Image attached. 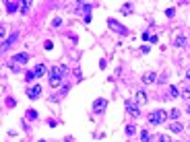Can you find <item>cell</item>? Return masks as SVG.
<instances>
[{
    "label": "cell",
    "mask_w": 190,
    "mask_h": 142,
    "mask_svg": "<svg viewBox=\"0 0 190 142\" xmlns=\"http://www.w3.org/2000/svg\"><path fill=\"white\" fill-rule=\"evenodd\" d=\"M66 72H68V68H66L64 64H60V66H54V68L50 70V87H60L62 80H64Z\"/></svg>",
    "instance_id": "6da1fadb"
},
{
    "label": "cell",
    "mask_w": 190,
    "mask_h": 142,
    "mask_svg": "<svg viewBox=\"0 0 190 142\" xmlns=\"http://www.w3.org/2000/svg\"><path fill=\"white\" fill-rule=\"evenodd\" d=\"M165 118H167V113L161 111V109H157V111H151V113H149V124H151V126H159V124L165 122Z\"/></svg>",
    "instance_id": "7a4b0ae2"
},
{
    "label": "cell",
    "mask_w": 190,
    "mask_h": 142,
    "mask_svg": "<svg viewBox=\"0 0 190 142\" xmlns=\"http://www.w3.org/2000/svg\"><path fill=\"white\" fill-rule=\"evenodd\" d=\"M124 109L130 113V115H132V118H139V115H140V107L136 105V101H130V99H126V101H124Z\"/></svg>",
    "instance_id": "3957f363"
},
{
    "label": "cell",
    "mask_w": 190,
    "mask_h": 142,
    "mask_svg": "<svg viewBox=\"0 0 190 142\" xmlns=\"http://www.w3.org/2000/svg\"><path fill=\"white\" fill-rule=\"evenodd\" d=\"M108 25H110V27L116 31V33H120V35H126V33H128L124 25H120V23H118L116 19H108Z\"/></svg>",
    "instance_id": "277c9868"
},
{
    "label": "cell",
    "mask_w": 190,
    "mask_h": 142,
    "mask_svg": "<svg viewBox=\"0 0 190 142\" xmlns=\"http://www.w3.org/2000/svg\"><path fill=\"white\" fill-rule=\"evenodd\" d=\"M40 95H41V84H33V87L27 91V97L31 99V101H35V99H40Z\"/></svg>",
    "instance_id": "5b68a950"
},
{
    "label": "cell",
    "mask_w": 190,
    "mask_h": 142,
    "mask_svg": "<svg viewBox=\"0 0 190 142\" xmlns=\"http://www.w3.org/2000/svg\"><path fill=\"white\" fill-rule=\"evenodd\" d=\"M105 107H108V101H105V99H95L93 101V111L95 113H101Z\"/></svg>",
    "instance_id": "8992f818"
},
{
    "label": "cell",
    "mask_w": 190,
    "mask_h": 142,
    "mask_svg": "<svg viewBox=\"0 0 190 142\" xmlns=\"http://www.w3.org/2000/svg\"><path fill=\"white\" fill-rule=\"evenodd\" d=\"M77 13H83V15H91V4H87V2H77Z\"/></svg>",
    "instance_id": "52a82bcc"
},
{
    "label": "cell",
    "mask_w": 190,
    "mask_h": 142,
    "mask_svg": "<svg viewBox=\"0 0 190 142\" xmlns=\"http://www.w3.org/2000/svg\"><path fill=\"white\" fill-rule=\"evenodd\" d=\"M13 60H15L17 64H27V62H29V54H27V52H21V54L13 56Z\"/></svg>",
    "instance_id": "ba28073f"
},
{
    "label": "cell",
    "mask_w": 190,
    "mask_h": 142,
    "mask_svg": "<svg viewBox=\"0 0 190 142\" xmlns=\"http://www.w3.org/2000/svg\"><path fill=\"white\" fill-rule=\"evenodd\" d=\"M135 101H136V105H139V107H140V105H145V103H147V93H145V91H136Z\"/></svg>",
    "instance_id": "9c48e42d"
},
{
    "label": "cell",
    "mask_w": 190,
    "mask_h": 142,
    "mask_svg": "<svg viewBox=\"0 0 190 142\" xmlns=\"http://www.w3.org/2000/svg\"><path fill=\"white\" fill-rule=\"evenodd\" d=\"M15 41H17V33H13V35L8 37V39H4V41H2V52H6V49H8L10 45L15 43Z\"/></svg>",
    "instance_id": "30bf717a"
},
{
    "label": "cell",
    "mask_w": 190,
    "mask_h": 142,
    "mask_svg": "<svg viewBox=\"0 0 190 142\" xmlns=\"http://www.w3.org/2000/svg\"><path fill=\"white\" fill-rule=\"evenodd\" d=\"M155 80H157V74L155 72H147L145 76H143V83H145V84H151V83H155Z\"/></svg>",
    "instance_id": "8fae6325"
},
{
    "label": "cell",
    "mask_w": 190,
    "mask_h": 142,
    "mask_svg": "<svg viewBox=\"0 0 190 142\" xmlns=\"http://www.w3.org/2000/svg\"><path fill=\"white\" fill-rule=\"evenodd\" d=\"M186 43H188V41H186L184 35H180V37H176V39H174V45H176V48H184Z\"/></svg>",
    "instance_id": "7c38bea8"
},
{
    "label": "cell",
    "mask_w": 190,
    "mask_h": 142,
    "mask_svg": "<svg viewBox=\"0 0 190 142\" xmlns=\"http://www.w3.org/2000/svg\"><path fill=\"white\" fill-rule=\"evenodd\" d=\"M35 74H37V76H44L45 72H48V68H45L44 64H37V66H35V70H33Z\"/></svg>",
    "instance_id": "4fadbf2b"
},
{
    "label": "cell",
    "mask_w": 190,
    "mask_h": 142,
    "mask_svg": "<svg viewBox=\"0 0 190 142\" xmlns=\"http://www.w3.org/2000/svg\"><path fill=\"white\" fill-rule=\"evenodd\" d=\"M178 95H180V89L176 87V84H174V87H170V91H167V97L174 99V97H178Z\"/></svg>",
    "instance_id": "5bb4252c"
},
{
    "label": "cell",
    "mask_w": 190,
    "mask_h": 142,
    "mask_svg": "<svg viewBox=\"0 0 190 142\" xmlns=\"http://www.w3.org/2000/svg\"><path fill=\"white\" fill-rule=\"evenodd\" d=\"M4 6H6V10H8V13H15V10L19 8V4H17V2H13V0H8Z\"/></svg>",
    "instance_id": "9a60e30c"
},
{
    "label": "cell",
    "mask_w": 190,
    "mask_h": 142,
    "mask_svg": "<svg viewBox=\"0 0 190 142\" xmlns=\"http://www.w3.org/2000/svg\"><path fill=\"white\" fill-rule=\"evenodd\" d=\"M180 97H184L186 101L190 103V87H184V89H182V91H180Z\"/></svg>",
    "instance_id": "2e32d148"
},
{
    "label": "cell",
    "mask_w": 190,
    "mask_h": 142,
    "mask_svg": "<svg viewBox=\"0 0 190 142\" xmlns=\"http://www.w3.org/2000/svg\"><path fill=\"white\" fill-rule=\"evenodd\" d=\"M170 130H172V132H176V134H178V132H182V124H178V122H172Z\"/></svg>",
    "instance_id": "e0dca14e"
},
{
    "label": "cell",
    "mask_w": 190,
    "mask_h": 142,
    "mask_svg": "<svg viewBox=\"0 0 190 142\" xmlns=\"http://www.w3.org/2000/svg\"><path fill=\"white\" fill-rule=\"evenodd\" d=\"M122 13H124V15H130V13H132V4H130V2L122 4Z\"/></svg>",
    "instance_id": "ac0fdd59"
},
{
    "label": "cell",
    "mask_w": 190,
    "mask_h": 142,
    "mask_svg": "<svg viewBox=\"0 0 190 142\" xmlns=\"http://www.w3.org/2000/svg\"><path fill=\"white\" fill-rule=\"evenodd\" d=\"M33 79H37V74H35L33 70H31V72H25V80H27V83H31Z\"/></svg>",
    "instance_id": "d6986e66"
},
{
    "label": "cell",
    "mask_w": 190,
    "mask_h": 142,
    "mask_svg": "<svg viewBox=\"0 0 190 142\" xmlns=\"http://www.w3.org/2000/svg\"><path fill=\"white\" fill-rule=\"evenodd\" d=\"M149 140H151L149 132H147V130H143V132H140V142H149Z\"/></svg>",
    "instance_id": "ffe728a7"
},
{
    "label": "cell",
    "mask_w": 190,
    "mask_h": 142,
    "mask_svg": "<svg viewBox=\"0 0 190 142\" xmlns=\"http://www.w3.org/2000/svg\"><path fill=\"white\" fill-rule=\"evenodd\" d=\"M37 118V111L35 109H27V119H35Z\"/></svg>",
    "instance_id": "44dd1931"
},
{
    "label": "cell",
    "mask_w": 190,
    "mask_h": 142,
    "mask_svg": "<svg viewBox=\"0 0 190 142\" xmlns=\"http://www.w3.org/2000/svg\"><path fill=\"white\" fill-rule=\"evenodd\" d=\"M135 132H136V128L132 126V124H128V126H126V134H128V136H132Z\"/></svg>",
    "instance_id": "7402d4cb"
},
{
    "label": "cell",
    "mask_w": 190,
    "mask_h": 142,
    "mask_svg": "<svg viewBox=\"0 0 190 142\" xmlns=\"http://www.w3.org/2000/svg\"><path fill=\"white\" fill-rule=\"evenodd\" d=\"M29 8H31V2H29V0L21 4V13H27V10H29Z\"/></svg>",
    "instance_id": "603a6c76"
},
{
    "label": "cell",
    "mask_w": 190,
    "mask_h": 142,
    "mask_svg": "<svg viewBox=\"0 0 190 142\" xmlns=\"http://www.w3.org/2000/svg\"><path fill=\"white\" fill-rule=\"evenodd\" d=\"M170 118H172V119H174V122H176V119L180 118V111H178V109H172V111H170Z\"/></svg>",
    "instance_id": "cb8c5ba5"
},
{
    "label": "cell",
    "mask_w": 190,
    "mask_h": 142,
    "mask_svg": "<svg viewBox=\"0 0 190 142\" xmlns=\"http://www.w3.org/2000/svg\"><path fill=\"white\" fill-rule=\"evenodd\" d=\"M6 105H8V107H15V105H17V101H15V99H6Z\"/></svg>",
    "instance_id": "d4e9b609"
},
{
    "label": "cell",
    "mask_w": 190,
    "mask_h": 142,
    "mask_svg": "<svg viewBox=\"0 0 190 142\" xmlns=\"http://www.w3.org/2000/svg\"><path fill=\"white\" fill-rule=\"evenodd\" d=\"M174 13H176L174 8H165V17H170V19H172V17H174Z\"/></svg>",
    "instance_id": "484cf974"
},
{
    "label": "cell",
    "mask_w": 190,
    "mask_h": 142,
    "mask_svg": "<svg viewBox=\"0 0 190 142\" xmlns=\"http://www.w3.org/2000/svg\"><path fill=\"white\" fill-rule=\"evenodd\" d=\"M8 68L13 70V72H21V70H19V66H15V64H8Z\"/></svg>",
    "instance_id": "4316f807"
},
{
    "label": "cell",
    "mask_w": 190,
    "mask_h": 142,
    "mask_svg": "<svg viewBox=\"0 0 190 142\" xmlns=\"http://www.w3.org/2000/svg\"><path fill=\"white\" fill-rule=\"evenodd\" d=\"M60 23H62V19H60V17H56V19H54V27H60Z\"/></svg>",
    "instance_id": "83f0119b"
},
{
    "label": "cell",
    "mask_w": 190,
    "mask_h": 142,
    "mask_svg": "<svg viewBox=\"0 0 190 142\" xmlns=\"http://www.w3.org/2000/svg\"><path fill=\"white\" fill-rule=\"evenodd\" d=\"M44 48H45V49H52V48H54V43H52V41H45Z\"/></svg>",
    "instance_id": "f1b7e54d"
},
{
    "label": "cell",
    "mask_w": 190,
    "mask_h": 142,
    "mask_svg": "<svg viewBox=\"0 0 190 142\" xmlns=\"http://www.w3.org/2000/svg\"><path fill=\"white\" fill-rule=\"evenodd\" d=\"M157 142H170V138H167V136H159V138H157Z\"/></svg>",
    "instance_id": "f546056e"
},
{
    "label": "cell",
    "mask_w": 190,
    "mask_h": 142,
    "mask_svg": "<svg viewBox=\"0 0 190 142\" xmlns=\"http://www.w3.org/2000/svg\"><path fill=\"white\" fill-rule=\"evenodd\" d=\"M184 79H186V80H190V70H188V72H186V76H184Z\"/></svg>",
    "instance_id": "4dcf8cb0"
},
{
    "label": "cell",
    "mask_w": 190,
    "mask_h": 142,
    "mask_svg": "<svg viewBox=\"0 0 190 142\" xmlns=\"http://www.w3.org/2000/svg\"><path fill=\"white\" fill-rule=\"evenodd\" d=\"M186 111H188V113H190V103H188V107H186Z\"/></svg>",
    "instance_id": "1f68e13d"
},
{
    "label": "cell",
    "mask_w": 190,
    "mask_h": 142,
    "mask_svg": "<svg viewBox=\"0 0 190 142\" xmlns=\"http://www.w3.org/2000/svg\"><path fill=\"white\" fill-rule=\"evenodd\" d=\"M40 142H45V140H40Z\"/></svg>",
    "instance_id": "d6a6232c"
},
{
    "label": "cell",
    "mask_w": 190,
    "mask_h": 142,
    "mask_svg": "<svg viewBox=\"0 0 190 142\" xmlns=\"http://www.w3.org/2000/svg\"><path fill=\"white\" fill-rule=\"evenodd\" d=\"M182 142H186V140H182Z\"/></svg>",
    "instance_id": "836d02e7"
}]
</instances>
